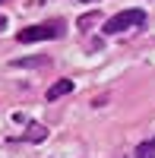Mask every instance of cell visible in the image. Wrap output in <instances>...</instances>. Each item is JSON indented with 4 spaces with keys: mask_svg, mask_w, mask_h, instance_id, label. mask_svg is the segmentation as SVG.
<instances>
[{
    "mask_svg": "<svg viewBox=\"0 0 155 158\" xmlns=\"http://www.w3.org/2000/svg\"><path fill=\"white\" fill-rule=\"evenodd\" d=\"M143 22H146V10H120L117 16H111L105 22V32L108 35H120V32H130V29H136Z\"/></svg>",
    "mask_w": 155,
    "mask_h": 158,
    "instance_id": "6da1fadb",
    "label": "cell"
},
{
    "mask_svg": "<svg viewBox=\"0 0 155 158\" xmlns=\"http://www.w3.org/2000/svg\"><path fill=\"white\" fill-rule=\"evenodd\" d=\"M60 22H41V25H29L19 32V41H48V38H60L63 32Z\"/></svg>",
    "mask_w": 155,
    "mask_h": 158,
    "instance_id": "7a4b0ae2",
    "label": "cell"
},
{
    "mask_svg": "<svg viewBox=\"0 0 155 158\" xmlns=\"http://www.w3.org/2000/svg\"><path fill=\"white\" fill-rule=\"evenodd\" d=\"M70 92H73V82H70V79H57V82L48 89V101H57V98H63V95H70Z\"/></svg>",
    "mask_w": 155,
    "mask_h": 158,
    "instance_id": "3957f363",
    "label": "cell"
},
{
    "mask_svg": "<svg viewBox=\"0 0 155 158\" xmlns=\"http://www.w3.org/2000/svg\"><path fill=\"white\" fill-rule=\"evenodd\" d=\"M136 158H155V139H149V142H143V146L136 149Z\"/></svg>",
    "mask_w": 155,
    "mask_h": 158,
    "instance_id": "277c9868",
    "label": "cell"
},
{
    "mask_svg": "<svg viewBox=\"0 0 155 158\" xmlns=\"http://www.w3.org/2000/svg\"><path fill=\"white\" fill-rule=\"evenodd\" d=\"M29 139H35V142H38V139H44V127H38V123H35V127H32V133H29Z\"/></svg>",
    "mask_w": 155,
    "mask_h": 158,
    "instance_id": "5b68a950",
    "label": "cell"
},
{
    "mask_svg": "<svg viewBox=\"0 0 155 158\" xmlns=\"http://www.w3.org/2000/svg\"><path fill=\"white\" fill-rule=\"evenodd\" d=\"M95 19H98V16H95V13H89V16H82V19H79V29H89V25H92Z\"/></svg>",
    "mask_w": 155,
    "mask_h": 158,
    "instance_id": "8992f818",
    "label": "cell"
},
{
    "mask_svg": "<svg viewBox=\"0 0 155 158\" xmlns=\"http://www.w3.org/2000/svg\"><path fill=\"white\" fill-rule=\"evenodd\" d=\"M6 25H10V22H6V16H0V32H3V29H6Z\"/></svg>",
    "mask_w": 155,
    "mask_h": 158,
    "instance_id": "52a82bcc",
    "label": "cell"
},
{
    "mask_svg": "<svg viewBox=\"0 0 155 158\" xmlns=\"http://www.w3.org/2000/svg\"><path fill=\"white\" fill-rule=\"evenodd\" d=\"M82 3H98V0H82Z\"/></svg>",
    "mask_w": 155,
    "mask_h": 158,
    "instance_id": "ba28073f",
    "label": "cell"
}]
</instances>
